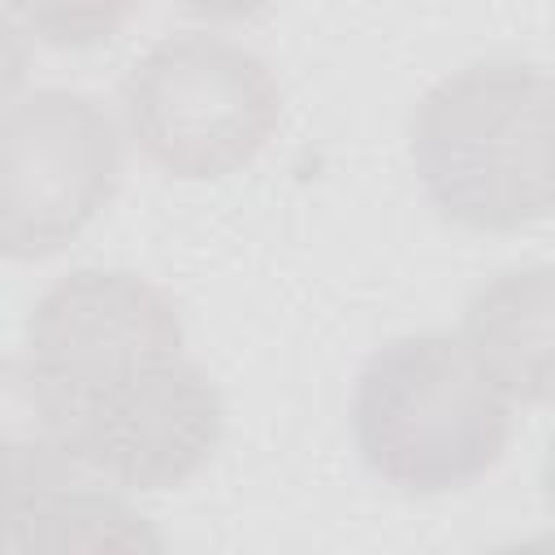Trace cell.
Wrapping results in <instances>:
<instances>
[{
    "label": "cell",
    "instance_id": "cell-1",
    "mask_svg": "<svg viewBox=\"0 0 555 555\" xmlns=\"http://www.w3.org/2000/svg\"><path fill=\"white\" fill-rule=\"evenodd\" d=\"M425 199L460 230L512 234L555 212L551 74L490 56L438 78L408 117Z\"/></svg>",
    "mask_w": 555,
    "mask_h": 555
},
{
    "label": "cell",
    "instance_id": "cell-2",
    "mask_svg": "<svg viewBox=\"0 0 555 555\" xmlns=\"http://www.w3.org/2000/svg\"><path fill=\"white\" fill-rule=\"evenodd\" d=\"M512 399L460 334L382 343L356 377L351 434L373 477L403 494H451L486 477L512 438Z\"/></svg>",
    "mask_w": 555,
    "mask_h": 555
},
{
    "label": "cell",
    "instance_id": "cell-11",
    "mask_svg": "<svg viewBox=\"0 0 555 555\" xmlns=\"http://www.w3.org/2000/svg\"><path fill=\"white\" fill-rule=\"evenodd\" d=\"M542 503H546V512L555 520V429H551L546 451H542Z\"/></svg>",
    "mask_w": 555,
    "mask_h": 555
},
{
    "label": "cell",
    "instance_id": "cell-3",
    "mask_svg": "<svg viewBox=\"0 0 555 555\" xmlns=\"http://www.w3.org/2000/svg\"><path fill=\"white\" fill-rule=\"evenodd\" d=\"M126 139L182 182L251 165L282 121V87L264 56L212 30H178L139 52L117 91Z\"/></svg>",
    "mask_w": 555,
    "mask_h": 555
},
{
    "label": "cell",
    "instance_id": "cell-7",
    "mask_svg": "<svg viewBox=\"0 0 555 555\" xmlns=\"http://www.w3.org/2000/svg\"><path fill=\"white\" fill-rule=\"evenodd\" d=\"M130 490L65 455L52 438L4 447V551H160L152 525L130 507Z\"/></svg>",
    "mask_w": 555,
    "mask_h": 555
},
{
    "label": "cell",
    "instance_id": "cell-6",
    "mask_svg": "<svg viewBox=\"0 0 555 555\" xmlns=\"http://www.w3.org/2000/svg\"><path fill=\"white\" fill-rule=\"evenodd\" d=\"M221 429L225 403L217 382L178 351L91 395L43 438L104 481L152 494L191 481L212 460Z\"/></svg>",
    "mask_w": 555,
    "mask_h": 555
},
{
    "label": "cell",
    "instance_id": "cell-9",
    "mask_svg": "<svg viewBox=\"0 0 555 555\" xmlns=\"http://www.w3.org/2000/svg\"><path fill=\"white\" fill-rule=\"evenodd\" d=\"M143 0H9V17L48 48H95L113 39Z\"/></svg>",
    "mask_w": 555,
    "mask_h": 555
},
{
    "label": "cell",
    "instance_id": "cell-12",
    "mask_svg": "<svg viewBox=\"0 0 555 555\" xmlns=\"http://www.w3.org/2000/svg\"><path fill=\"white\" fill-rule=\"evenodd\" d=\"M551 117H555V78H551Z\"/></svg>",
    "mask_w": 555,
    "mask_h": 555
},
{
    "label": "cell",
    "instance_id": "cell-8",
    "mask_svg": "<svg viewBox=\"0 0 555 555\" xmlns=\"http://www.w3.org/2000/svg\"><path fill=\"white\" fill-rule=\"evenodd\" d=\"M486 377L520 408H555V264L490 273L464 304L460 330Z\"/></svg>",
    "mask_w": 555,
    "mask_h": 555
},
{
    "label": "cell",
    "instance_id": "cell-4",
    "mask_svg": "<svg viewBox=\"0 0 555 555\" xmlns=\"http://www.w3.org/2000/svg\"><path fill=\"white\" fill-rule=\"evenodd\" d=\"M178 351H186L178 304L152 278L87 264L56 278L30 304L17 382L43 434L91 395Z\"/></svg>",
    "mask_w": 555,
    "mask_h": 555
},
{
    "label": "cell",
    "instance_id": "cell-5",
    "mask_svg": "<svg viewBox=\"0 0 555 555\" xmlns=\"http://www.w3.org/2000/svg\"><path fill=\"white\" fill-rule=\"evenodd\" d=\"M126 130L95 95L30 87L0 117V251L43 260L74 243L121 182Z\"/></svg>",
    "mask_w": 555,
    "mask_h": 555
},
{
    "label": "cell",
    "instance_id": "cell-10",
    "mask_svg": "<svg viewBox=\"0 0 555 555\" xmlns=\"http://www.w3.org/2000/svg\"><path fill=\"white\" fill-rule=\"evenodd\" d=\"M173 4L204 22H243V17L264 13L273 0H173Z\"/></svg>",
    "mask_w": 555,
    "mask_h": 555
}]
</instances>
